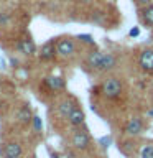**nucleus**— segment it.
<instances>
[{
  "label": "nucleus",
  "instance_id": "f3484780",
  "mask_svg": "<svg viewBox=\"0 0 153 158\" xmlns=\"http://www.w3.org/2000/svg\"><path fill=\"white\" fill-rule=\"evenodd\" d=\"M31 125H33V128H35L36 132H39V130H41V127H43V123H41V118H39L38 115H33Z\"/></svg>",
  "mask_w": 153,
  "mask_h": 158
},
{
  "label": "nucleus",
  "instance_id": "6ab92c4d",
  "mask_svg": "<svg viewBox=\"0 0 153 158\" xmlns=\"http://www.w3.org/2000/svg\"><path fill=\"white\" fill-rule=\"evenodd\" d=\"M12 20L8 13H0V25H8V22Z\"/></svg>",
  "mask_w": 153,
  "mask_h": 158
},
{
  "label": "nucleus",
  "instance_id": "1a4fd4ad",
  "mask_svg": "<svg viewBox=\"0 0 153 158\" xmlns=\"http://www.w3.org/2000/svg\"><path fill=\"white\" fill-rule=\"evenodd\" d=\"M143 132V122L140 120V118H130L128 120V123L125 125V133L127 135H140V133Z\"/></svg>",
  "mask_w": 153,
  "mask_h": 158
},
{
  "label": "nucleus",
  "instance_id": "0eeeda50",
  "mask_svg": "<svg viewBox=\"0 0 153 158\" xmlns=\"http://www.w3.org/2000/svg\"><path fill=\"white\" fill-rule=\"evenodd\" d=\"M44 84L48 86V89L58 92V91H64V87H66V79L61 77V76H48V77H44Z\"/></svg>",
  "mask_w": 153,
  "mask_h": 158
},
{
  "label": "nucleus",
  "instance_id": "dca6fc26",
  "mask_svg": "<svg viewBox=\"0 0 153 158\" xmlns=\"http://www.w3.org/2000/svg\"><path fill=\"white\" fill-rule=\"evenodd\" d=\"M140 158H153V143H145L140 150H138Z\"/></svg>",
  "mask_w": 153,
  "mask_h": 158
},
{
  "label": "nucleus",
  "instance_id": "9d476101",
  "mask_svg": "<svg viewBox=\"0 0 153 158\" xmlns=\"http://www.w3.org/2000/svg\"><path fill=\"white\" fill-rule=\"evenodd\" d=\"M17 49L20 53H23L25 56H33L36 53V46H35V43L31 40H20L17 43Z\"/></svg>",
  "mask_w": 153,
  "mask_h": 158
},
{
  "label": "nucleus",
  "instance_id": "423d86ee",
  "mask_svg": "<svg viewBox=\"0 0 153 158\" xmlns=\"http://www.w3.org/2000/svg\"><path fill=\"white\" fill-rule=\"evenodd\" d=\"M89 142H91V138H89V133L87 132H76L72 137V147L76 148V150H86L89 147Z\"/></svg>",
  "mask_w": 153,
  "mask_h": 158
},
{
  "label": "nucleus",
  "instance_id": "4be33fe9",
  "mask_svg": "<svg viewBox=\"0 0 153 158\" xmlns=\"http://www.w3.org/2000/svg\"><path fill=\"white\" fill-rule=\"evenodd\" d=\"M148 115H150V117H153V109H150V110H148Z\"/></svg>",
  "mask_w": 153,
  "mask_h": 158
},
{
  "label": "nucleus",
  "instance_id": "f03ea898",
  "mask_svg": "<svg viewBox=\"0 0 153 158\" xmlns=\"http://www.w3.org/2000/svg\"><path fill=\"white\" fill-rule=\"evenodd\" d=\"M76 53V44H74L72 40L69 38H63L56 41V54L61 58H69Z\"/></svg>",
  "mask_w": 153,
  "mask_h": 158
},
{
  "label": "nucleus",
  "instance_id": "a211bd4d",
  "mask_svg": "<svg viewBox=\"0 0 153 158\" xmlns=\"http://www.w3.org/2000/svg\"><path fill=\"white\" fill-rule=\"evenodd\" d=\"M81 41H84V43H89V44H94V40H92V36L91 35H79L77 36Z\"/></svg>",
  "mask_w": 153,
  "mask_h": 158
},
{
  "label": "nucleus",
  "instance_id": "6e6552de",
  "mask_svg": "<svg viewBox=\"0 0 153 158\" xmlns=\"http://www.w3.org/2000/svg\"><path fill=\"white\" fill-rule=\"evenodd\" d=\"M66 118L69 120V123H71L72 127H79L84 123V120H86V114H84V110L81 107H74Z\"/></svg>",
  "mask_w": 153,
  "mask_h": 158
},
{
  "label": "nucleus",
  "instance_id": "2eb2a0df",
  "mask_svg": "<svg viewBox=\"0 0 153 158\" xmlns=\"http://www.w3.org/2000/svg\"><path fill=\"white\" fill-rule=\"evenodd\" d=\"M140 15H142V20L143 23L148 25V27H153V5H147L140 10Z\"/></svg>",
  "mask_w": 153,
  "mask_h": 158
},
{
  "label": "nucleus",
  "instance_id": "aec40b11",
  "mask_svg": "<svg viewBox=\"0 0 153 158\" xmlns=\"http://www.w3.org/2000/svg\"><path fill=\"white\" fill-rule=\"evenodd\" d=\"M138 35H140V28H138V27H135V28H132V30H130V36H132V38L138 36Z\"/></svg>",
  "mask_w": 153,
  "mask_h": 158
},
{
  "label": "nucleus",
  "instance_id": "f257e3e1",
  "mask_svg": "<svg viewBox=\"0 0 153 158\" xmlns=\"http://www.w3.org/2000/svg\"><path fill=\"white\" fill-rule=\"evenodd\" d=\"M102 96L109 99V101H115L122 96V91H123V86H122V81L118 77H107L104 81L102 87Z\"/></svg>",
  "mask_w": 153,
  "mask_h": 158
},
{
  "label": "nucleus",
  "instance_id": "4468645a",
  "mask_svg": "<svg viewBox=\"0 0 153 158\" xmlns=\"http://www.w3.org/2000/svg\"><path fill=\"white\" fill-rule=\"evenodd\" d=\"M104 56H105V53H102V51H94V53H91V54L87 56V64H89V68L99 69V68H101V63H102Z\"/></svg>",
  "mask_w": 153,
  "mask_h": 158
},
{
  "label": "nucleus",
  "instance_id": "ddd939ff",
  "mask_svg": "<svg viewBox=\"0 0 153 158\" xmlns=\"http://www.w3.org/2000/svg\"><path fill=\"white\" fill-rule=\"evenodd\" d=\"M117 64V58L114 56V54H109L105 53V56H104L102 63H101V68H99V71L101 73H107V71H112L114 68H115Z\"/></svg>",
  "mask_w": 153,
  "mask_h": 158
},
{
  "label": "nucleus",
  "instance_id": "412c9836",
  "mask_svg": "<svg viewBox=\"0 0 153 158\" xmlns=\"http://www.w3.org/2000/svg\"><path fill=\"white\" fill-rule=\"evenodd\" d=\"M135 2H137L138 5H143V7H147V5L151 3V0H135Z\"/></svg>",
  "mask_w": 153,
  "mask_h": 158
},
{
  "label": "nucleus",
  "instance_id": "9b49d317",
  "mask_svg": "<svg viewBox=\"0 0 153 158\" xmlns=\"http://www.w3.org/2000/svg\"><path fill=\"white\" fill-rule=\"evenodd\" d=\"M17 120L22 123V125H28V123L33 120V114H31V110H30L28 106H22V107L18 109V112H17Z\"/></svg>",
  "mask_w": 153,
  "mask_h": 158
},
{
  "label": "nucleus",
  "instance_id": "f8f14e48",
  "mask_svg": "<svg viewBox=\"0 0 153 158\" xmlns=\"http://www.w3.org/2000/svg\"><path fill=\"white\" fill-rule=\"evenodd\" d=\"M74 107H77L76 102H74L72 99L68 97V99H64V101H61L58 104V114H59V115H63V117H68Z\"/></svg>",
  "mask_w": 153,
  "mask_h": 158
},
{
  "label": "nucleus",
  "instance_id": "20e7f679",
  "mask_svg": "<svg viewBox=\"0 0 153 158\" xmlns=\"http://www.w3.org/2000/svg\"><path fill=\"white\" fill-rule=\"evenodd\" d=\"M23 155V148L18 142H8L3 145V158H20Z\"/></svg>",
  "mask_w": 153,
  "mask_h": 158
},
{
  "label": "nucleus",
  "instance_id": "39448f33",
  "mask_svg": "<svg viewBox=\"0 0 153 158\" xmlns=\"http://www.w3.org/2000/svg\"><path fill=\"white\" fill-rule=\"evenodd\" d=\"M138 64L143 71L153 73V49H143L138 58Z\"/></svg>",
  "mask_w": 153,
  "mask_h": 158
},
{
  "label": "nucleus",
  "instance_id": "7ed1b4c3",
  "mask_svg": "<svg viewBox=\"0 0 153 158\" xmlns=\"http://www.w3.org/2000/svg\"><path fill=\"white\" fill-rule=\"evenodd\" d=\"M54 56H56V41L51 40V41L44 43L39 49V59L41 61H53Z\"/></svg>",
  "mask_w": 153,
  "mask_h": 158
}]
</instances>
